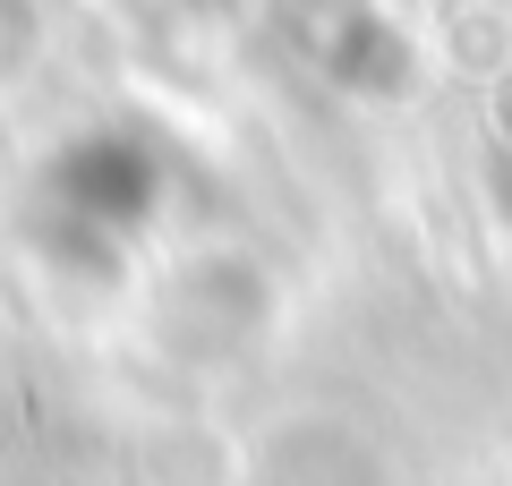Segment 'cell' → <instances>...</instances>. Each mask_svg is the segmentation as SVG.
<instances>
[{
    "mask_svg": "<svg viewBox=\"0 0 512 486\" xmlns=\"http://www.w3.org/2000/svg\"><path fill=\"white\" fill-rule=\"evenodd\" d=\"M171 197V171L137 128H77L43 162V205H52L69 248H128Z\"/></svg>",
    "mask_w": 512,
    "mask_h": 486,
    "instance_id": "6da1fadb",
    "label": "cell"
}]
</instances>
